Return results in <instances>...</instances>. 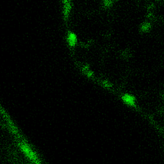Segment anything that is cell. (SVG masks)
<instances>
[{
  "label": "cell",
  "instance_id": "cell-1",
  "mask_svg": "<svg viewBox=\"0 0 164 164\" xmlns=\"http://www.w3.org/2000/svg\"><path fill=\"white\" fill-rule=\"evenodd\" d=\"M119 56L123 60H128L132 56L131 50H130L129 49H124L121 50L120 51Z\"/></svg>",
  "mask_w": 164,
  "mask_h": 164
},
{
  "label": "cell",
  "instance_id": "cell-2",
  "mask_svg": "<svg viewBox=\"0 0 164 164\" xmlns=\"http://www.w3.org/2000/svg\"><path fill=\"white\" fill-rule=\"evenodd\" d=\"M152 27L151 25V23L149 22V21H144V22H142L140 25L139 27V31L141 32H143V33H147L150 30Z\"/></svg>",
  "mask_w": 164,
  "mask_h": 164
},
{
  "label": "cell",
  "instance_id": "cell-3",
  "mask_svg": "<svg viewBox=\"0 0 164 164\" xmlns=\"http://www.w3.org/2000/svg\"><path fill=\"white\" fill-rule=\"evenodd\" d=\"M122 99L123 100V101L124 103L130 105H134L135 103V99L134 97L132 95H129V94H125V95H124L122 97Z\"/></svg>",
  "mask_w": 164,
  "mask_h": 164
},
{
  "label": "cell",
  "instance_id": "cell-4",
  "mask_svg": "<svg viewBox=\"0 0 164 164\" xmlns=\"http://www.w3.org/2000/svg\"><path fill=\"white\" fill-rule=\"evenodd\" d=\"M160 96H161V98H162V99L164 101V90L162 91V92H161Z\"/></svg>",
  "mask_w": 164,
  "mask_h": 164
}]
</instances>
